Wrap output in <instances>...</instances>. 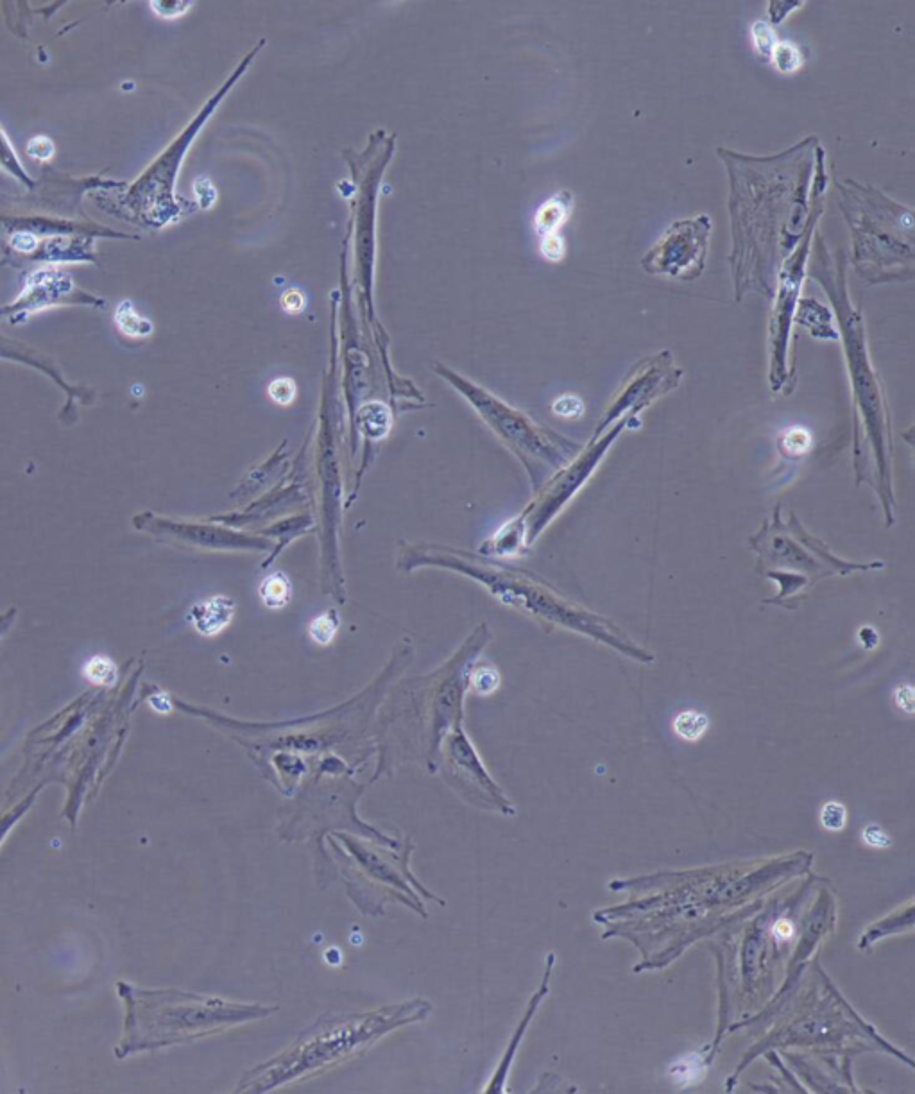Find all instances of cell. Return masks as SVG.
<instances>
[{"label":"cell","instance_id":"6da1fadb","mask_svg":"<svg viewBox=\"0 0 915 1094\" xmlns=\"http://www.w3.org/2000/svg\"><path fill=\"white\" fill-rule=\"evenodd\" d=\"M819 149L817 137L772 156L717 149L729 178V265L736 303L751 292L774 296L779 267L797 248L808 224Z\"/></svg>","mask_w":915,"mask_h":1094},{"label":"cell","instance_id":"7a4b0ae2","mask_svg":"<svg viewBox=\"0 0 915 1094\" xmlns=\"http://www.w3.org/2000/svg\"><path fill=\"white\" fill-rule=\"evenodd\" d=\"M806 271L830 298L833 316L839 323V339L844 342L853 400L856 484H867L873 489L880 502L885 527H892L896 523V491L894 430L889 400L869 353L864 316L847 292L846 257L840 249L831 253L824 237L815 231Z\"/></svg>","mask_w":915,"mask_h":1094},{"label":"cell","instance_id":"3957f363","mask_svg":"<svg viewBox=\"0 0 915 1094\" xmlns=\"http://www.w3.org/2000/svg\"><path fill=\"white\" fill-rule=\"evenodd\" d=\"M400 561L407 570H414L416 566L434 565L466 573L471 579L484 584L491 591V595L502 604L522 611L547 627L581 634L584 638L606 645L625 658L634 659L643 665L656 661V656L633 640L631 634L625 633L620 625L568 599L552 584L539 579L534 573L500 565L495 561H479L477 557L455 556L452 552H439L437 556L432 550H425V556L411 552Z\"/></svg>","mask_w":915,"mask_h":1094},{"label":"cell","instance_id":"277c9868","mask_svg":"<svg viewBox=\"0 0 915 1094\" xmlns=\"http://www.w3.org/2000/svg\"><path fill=\"white\" fill-rule=\"evenodd\" d=\"M430 1012V1003L412 1000L371 1012L325 1016L301 1032L282 1053L251 1069L235 1091L264 1093L303 1078L316 1077L326 1069L368 1052L384 1035L418 1023Z\"/></svg>","mask_w":915,"mask_h":1094},{"label":"cell","instance_id":"5b68a950","mask_svg":"<svg viewBox=\"0 0 915 1094\" xmlns=\"http://www.w3.org/2000/svg\"><path fill=\"white\" fill-rule=\"evenodd\" d=\"M119 991L128 1010L126 1034L117 1050L119 1057L194 1041L240 1023L267 1018L278 1010L192 992L146 991L128 983H119Z\"/></svg>","mask_w":915,"mask_h":1094},{"label":"cell","instance_id":"8992f818","mask_svg":"<svg viewBox=\"0 0 915 1094\" xmlns=\"http://www.w3.org/2000/svg\"><path fill=\"white\" fill-rule=\"evenodd\" d=\"M756 556V572L778 584V593L763 604L797 609L819 582L830 577H847L856 572L883 570V561L855 563L837 556L822 539L804 527L796 513L783 516V507L763 520L762 527L747 539Z\"/></svg>","mask_w":915,"mask_h":1094},{"label":"cell","instance_id":"52a82bcc","mask_svg":"<svg viewBox=\"0 0 915 1094\" xmlns=\"http://www.w3.org/2000/svg\"><path fill=\"white\" fill-rule=\"evenodd\" d=\"M839 208L851 231V260L871 285L914 278V210L883 190L858 181L835 180Z\"/></svg>","mask_w":915,"mask_h":1094},{"label":"cell","instance_id":"ba28073f","mask_svg":"<svg viewBox=\"0 0 915 1094\" xmlns=\"http://www.w3.org/2000/svg\"><path fill=\"white\" fill-rule=\"evenodd\" d=\"M436 369L473 405L486 425L520 459L534 493L581 452L584 445L579 441L557 434L556 430L534 421L525 412L507 405L479 385L470 384L455 375L454 371Z\"/></svg>","mask_w":915,"mask_h":1094},{"label":"cell","instance_id":"9c48e42d","mask_svg":"<svg viewBox=\"0 0 915 1094\" xmlns=\"http://www.w3.org/2000/svg\"><path fill=\"white\" fill-rule=\"evenodd\" d=\"M828 181L830 178L826 172V151L821 147L813 172L812 206L803 239L779 267L774 285V308L769 323V385L772 393L790 394L796 382L794 364L790 359V337L797 303L801 300L813 235L824 212Z\"/></svg>","mask_w":915,"mask_h":1094},{"label":"cell","instance_id":"30bf717a","mask_svg":"<svg viewBox=\"0 0 915 1094\" xmlns=\"http://www.w3.org/2000/svg\"><path fill=\"white\" fill-rule=\"evenodd\" d=\"M627 427L629 425L625 421H620L615 427L609 428L606 434L591 437L590 443L582 446L581 452L577 453L565 468H561L556 475H552L534 493V498L531 504L527 505V509L518 518H514L513 523L522 532L525 545L529 550L541 536V532L547 529L548 525L563 513L566 505L572 502L573 496L588 484V480L599 468L600 462L604 461L611 446L615 445L616 439L624 434Z\"/></svg>","mask_w":915,"mask_h":1094},{"label":"cell","instance_id":"8fae6325","mask_svg":"<svg viewBox=\"0 0 915 1094\" xmlns=\"http://www.w3.org/2000/svg\"><path fill=\"white\" fill-rule=\"evenodd\" d=\"M685 371L677 368L672 351L663 350L642 359L624 378L618 391L609 400L608 407L600 414L593 437L606 434L616 423L625 421L629 427L640 419V414L659 398L676 391Z\"/></svg>","mask_w":915,"mask_h":1094},{"label":"cell","instance_id":"7c38bea8","mask_svg":"<svg viewBox=\"0 0 915 1094\" xmlns=\"http://www.w3.org/2000/svg\"><path fill=\"white\" fill-rule=\"evenodd\" d=\"M711 217L699 214L670 224L661 239L642 258V269L650 276L695 282L706 271L710 253Z\"/></svg>","mask_w":915,"mask_h":1094},{"label":"cell","instance_id":"4fadbf2b","mask_svg":"<svg viewBox=\"0 0 915 1094\" xmlns=\"http://www.w3.org/2000/svg\"><path fill=\"white\" fill-rule=\"evenodd\" d=\"M332 840L343 846L341 849L334 844L335 849H339L341 853L348 856L351 862L348 864L350 869H355L359 876H368L369 883H375L378 889H384L387 885L403 905L411 906L421 915H427L421 908L423 906L421 899L416 894L421 892L427 898L439 901V898L432 896L409 871L407 851H403L402 855H396L384 847L371 846L364 840L350 837L348 833H335Z\"/></svg>","mask_w":915,"mask_h":1094},{"label":"cell","instance_id":"5bb4252c","mask_svg":"<svg viewBox=\"0 0 915 1094\" xmlns=\"http://www.w3.org/2000/svg\"><path fill=\"white\" fill-rule=\"evenodd\" d=\"M443 744H445V751H443L445 779L457 790V794L464 795L468 803L475 804L479 808H491L507 815L514 813L513 804L507 801L504 792L489 776L488 769L480 760L475 745L471 744L470 738L464 733L462 724H457L445 736Z\"/></svg>","mask_w":915,"mask_h":1094},{"label":"cell","instance_id":"9a60e30c","mask_svg":"<svg viewBox=\"0 0 915 1094\" xmlns=\"http://www.w3.org/2000/svg\"><path fill=\"white\" fill-rule=\"evenodd\" d=\"M794 323L806 328L813 339L819 341H839V330L835 328V316L828 305L815 298H803L797 303Z\"/></svg>","mask_w":915,"mask_h":1094},{"label":"cell","instance_id":"2e32d148","mask_svg":"<svg viewBox=\"0 0 915 1094\" xmlns=\"http://www.w3.org/2000/svg\"><path fill=\"white\" fill-rule=\"evenodd\" d=\"M573 203H575V199H573L572 192L561 190V192H557V194L550 197L547 203L539 206L536 217H534V228L538 231L539 237L559 233V230L565 226L566 221L572 215Z\"/></svg>","mask_w":915,"mask_h":1094},{"label":"cell","instance_id":"e0dca14e","mask_svg":"<svg viewBox=\"0 0 915 1094\" xmlns=\"http://www.w3.org/2000/svg\"><path fill=\"white\" fill-rule=\"evenodd\" d=\"M233 602L224 597L206 600L192 609V624L205 636H214L230 624L233 616Z\"/></svg>","mask_w":915,"mask_h":1094},{"label":"cell","instance_id":"ac0fdd59","mask_svg":"<svg viewBox=\"0 0 915 1094\" xmlns=\"http://www.w3.org/2000/svg\"><path fill=\"white\" fill-rule=\"evenodd\" d=\"M545 994H547V983L543 985V989L539 991L538 996L532 998L531 1009L527 1010V1014H525V1018L522 1019V1023L518 1026V1030L514 1032V1037L511 1039L509 1046H507V1052H505L504 1059H502L500 1066H498V1069L495 1071V1075L491 1078V1084L486 1087L488 1093H491V1091H502V1089H504V1080L505 1077H507V1071L511 1068V1062H513L516 1048H518V1044L522 1041L523 1034H525V1030H527V1025L531 1023L534 1010L538 1009L539 1001H541V998H543Z\"/></svg>","mask_w":915,"mask_h":1094},{"label":"cell","instance_id":"d6986e66","mask_svg":"<svg viewBox=\"0 0 915 1094\" xmlns=\"http://www.w3.org/2000/svg\"><path fill=\"white\" fill-rule=\"evenodd\" d=\"M357 423L364 436L380 439L391 428V414L382 403H369L368 407L359 412Z\"/></svg>","mask_w":915,"mask_h":1094},{"label":"cell","instance_id":"ffe728a7","mask_svg":"<svg viewBox=\"0 0 915 1094\" xmlns=\"http://www.w3.org/2000/svg\"><path fill=\"white\" fill-rule=\"evenodd\" d=\"M260 597H262V602L271 609L285 607L292 599L291 582L283 573H274L262 582Z\"/></svg>","mask_w":915,"mask_h":1094},{"label":"cell","instance_id":"44dd1931","mask_svg":"<svg viewBox=\"0 0 915 1094\" xmlns=\"http://www.w3.org/2000/svg\"><path fill=\"white\" fill-rule=\"evenodd\" d=\"M710 720L699 711H683L674 720V731L679 738L688 742H697L708 731Z\"/></svg>","mask_w":915,"mask_h":1094},{"label":"cell","instance_id":"7402d4cb","mask_svg":"<svg viewBox=\"0 0 915 1094\" xmlns=\"http://www.w3.org/2000/svg\"><path fill=\"white\" fill-rule=\"evenodd\" d=\"M770 61L781 74H794L803 67L804 56L796 43L778 42L772 51Z\"/></svg>","mask_w":915,"mask_h":1094},{"label":"cell","instance_id":"603a6c76","mask_svg":"<svg viewBox=\"0 0 915 1094\" xmlns=\"http://www.w3.org/2000/svg\"><path fill=\"white\" fill-rule=\"evenodd\" d=\"M83 674L90 683L112 686L117 679V667L108 656H94L86 661Z\"/></svg>","mask_w":915,"mask_h":1094},{"label":"cell","instance_id":"cb8c5ba5","mask_svg":"<svg viewBox=\"0 0 915 1094\" xmlns=\"http://www.w3.org/2000/svg\"><path fill=\"white\" fill-rule=\"evenodd\" d=\"M310 636L319 645H328L334 642L335 634L339 631V616L335 611H328L325 615L317 616L316 620L308 627Z\"/></svg>","mask_w":915,"mask_h":1094},{"label":"cell","instance_id":"d4e9b609","mask_svg":"<svg viewBox=\"0 0 915 1094\" xmlns=\"http://www.w3.org/2000/svg\"><path fill=\"white\" fill-rule=\"evenodd\" d=\"M751 33H753L754 47H756L758 56L765 61H769L770 56H772V51H774V47H776V43H778L776 42L774 29H772V26H770L767 20H760V22H754Z\"/></svg>","mask_w":915,"mask_h":1094},{"label":"cell","instance_id":"484cf974","mask_svg":"<svg viewBox=\"0 0 915 1094\" xmlns=\"http://www.w3.org/2000/svg\"><path fill=\"white\" fill-rule=\"evenodd\" d=\"M117 323H119L120 330L128 335H147L153 328L144 319L135 316L131 303H122V307L117 312Z\"/></svg>","mask_w":915,"mask_h":1094},{"label":"cell","instance_id":"4316f807","mask_svg":"<svg viewBox=\"0 0 915 1094\" xmlns=\"http://www.w3.org/2000/svg\"><path fill=\"white\" fill-rule=\"evenodd\" d=\"M821 824L824 826V830L831 831V833H839V831L844 830L847 824L846 806L837 803V801L824 804L821 810Z\"/></svg>","mask_w":915,"mask_h":1094},{"label":"cell","instance_id":"83f0119b","mask_svg":"<svg viewBox=\"0 0 915 1094\" xmlns=\"http://www.w3.org/2000/svg\"><path fill=\"white\" fill-rule=\"evenodd\" d=\"M539 249H541V255L547 258L548 262H552V264H557V262H561V260H563L566 255L565 239L561 237V233H556V235H547V237H541V244H539Z\"/></svg>","mask_w":915,"mask_h":1094},{"label":"cell","instance_id":"f1b7e54d","mask_svg":"<svg viewBox=\"0 0 915 1094\" xmlns=\"http://www.w3.org/2000/svg\"><path fill=\"white\" fill-rule=\"evenodd\" d=\"M269 396L278 405H291L292 400L296 398V384L291 378H276L269 385Z\"/></svg>","mask_w":915,"mask_h":1094},{"label":"cell","instance_id":"f546056e","mask_svg":"<svg viewBox=\"0 0 915 1094\" xmlns=\"http://www.w3.org/2000/svg\"><path fill=\"white\" fill-rule=\"evenodd\" d=\"M470 681L477 692L493 693L500 684V677H498L495 668L482 667L475 674H471Z\"/></svg>","mask_w":915,"mask_h":1094},{"label":"cell","instance_id":"4dcf8cb0","mask_svg":"<svg viewBox=\"0 0 915 1094\" xmlns=\"http://www.w3.org/2000/svg\"><path fill=\"white\" fill-rule=\"evenodd\" d=\"M862 838H864L865 844L873 849H887L892 844L889 833L883 830L878 824H869L865 826V830L862 831Z\"/></svg>","mask_w":915,"mask_h":1094},{"label":"cell","instance_id":"1f68e13d","mask_svg":"<svg viewBox=\"0 0 915 1094\" xmlns=\"http://www.w3.org/2000/svg\"><path fill=\"white\" fill-rule=\"evenodd\" d=\"M804 2H769V22L770 26H778L785 18L794 11V9L803 8Z\"/></svg>","mask_w":915,"mask_h":1094},{"label":"cell","instance_id":"d6a6232c","mask_svg":"<svg viewBox=\"0 0 915 1094\" xmlns=\"http://www.w3.org/2000/svg\"><path fill=\"white\" fill-rule=\"evenodd\" d=\"M554 412L563 418H577L582 412V402L577 396L566 394L554 403Z\"/></svg>","mask_w":915,"mask_h":1094},{"label":"cell","instance_id":"836d02e7","mask_svg":"<svg viewBox=\"0 0 915 1094\" xmlns=\"http://www.w3.org/2000/svg\"><path fill=\"white\" fill-rule=\"evenodd\" d=\"M27 153L31 154L35 160H49L54 154V144L47 137L33 138L27 146Z\"/></svg>","mask_w":915,"mask_h":1094},{"label":"cell","instance_id":"e575fe53","mask_svg":"<svg viewBox=\"0 0 915 1094\" xmlns=\"http://www.w3.org/2000/svg\"><path fill=\"white\" fill-rule=\"evenodd\" d=\"M154 11L165 18H176L190 8V2H151Z\"/></svg>","mask_w":915,"mask_h":1094},{"label":"cell","instance_id":"d590c367","mask_svg":"<svg viewBox=\"0 0 915 1094\" xmlns=\"http://www.w3.org/2000/svg\"><path fill=\"white\" fill-rule=\"evenodd\" d=\"M282 308L287 314H300L305 308V296L298 289H291L282 296Z\"/></svg>","mask_w":915,"mask_h":1094},{"label":"cell","instance_id":"8d00e7d4","mask_svg":"<svg viewBox=\"0 0 915 1094\" xmlns=\"http://www.w3.org/2000/svg\"><path fill=\"white\" fill-rule=\"evenodd\" d=\"M13 246L20 249V251H31L35 249L36 239L33 235H27V233H20L15 239H13Z\"/></svg>","mask_w":915,"mask_h":1094},{"label":"cell","instance_id":"74e56055","mask_svg":"<svg viewBox=\"0 0 915 1094\" xmlns=\"http://www.w3.org/2000/svg\"><path fill=\"white\" fill-rule=\"evenodd\" d=\"M790 933H792V924H788L787 921H781V923H778V926H776V935L781 937V939L790 937Z\"/></svg>","mask_w":915,"mask_h":1094}]
</instances>
